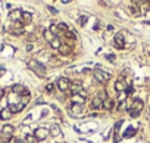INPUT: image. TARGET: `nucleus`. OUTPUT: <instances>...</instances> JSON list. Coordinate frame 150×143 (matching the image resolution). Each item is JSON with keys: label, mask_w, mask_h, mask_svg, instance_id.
<instances>
[{"label": "nucleus", "mask_w": 150, "mask_h": 143, "mask_svg": "<svg viewBox=\"0 0 150 143\" xmlns=\"http://www.w3.org/2000/svg\"><path fill=\"white\" fill-rule=\"evenodd\" d=\"M28 66H30V69L34 71L38 77H44V75H46V68H44V65H41L38 61H35V59L30 61V62H28Z\"/></svg>", "instance_id": "1"}, {"label": "nucleus", "mask_w": 150, "mask_h": 143, "mask_svg": "<svg viewBox=\"0 0 150 143\" xmlns=\"http://www.w3.org/2000/svg\"><path fill=\"white\" fill-rule=\"evenodd\" d=\"M143 108H144V102H143L141 99H135V100L133 102L131 108H130V114H131V116H133V118L138 116L140 112L143 111Z\"/></svg>", "instance_id": "2"}, {"label": "nucleus", "mask_w": 150, "mask_h": 143, "mask_svg": "<svg viewBox=\"0 0 150 143\" xmlns=\"http://www.w3.org/2000/svg\"><path fill=\"white\" fill-rule=\"evenodd\" d=\"M49 134H50V131H49L47 128H44V127H38V128L34 130V137H35V140H46V139L49 137Z\"/></svg>", "instance_id": "3"}, {"label": "nucleus", "mask_w": 150, "mask_h": 143, "mask_svg": "<svg viewBox=\"0 0 150 143\" xmlns=\"http://www.w3.org/2000/svg\"><path fill=\"white\" fill-rule=\"evenodd\" d=\"M94 78L97 80V81H100V83H106L109 78H111V75L108 74V73H104V71H102V69H94Z\"/></svg>", "instance_id": "4"}, {"label": "nucleus", "mask_w": 150, "mask_h": 143, "mask_svg": "<svg viewBox=\"0 0 150 143\" xmlns=\"http://www.w3.org/2000/svg\"><path fill=\"white\" fill-rule=\"evenodd\" d=\"M56 86H57V89L60 91H68V89L71 87V81L68 78H59L57 83H56Z\"/></svg>", "instance_id": "5"}, {"label": "nucleus", "mask_w": 150, "mask_h": 143, "mask_svg": "<svg viewBox=\"0 0 150 143\" xmlns=\"http://www.w3.org/2000/svg\"><path fill=\"white\" fill-rule=\"evenodd\" d=\"M85 98H87V94H85L84 91L77 93V94H72V103H75V105H82V103L85 102Z\"/></svg>", "instance_id": "6"}, {"label": "nucleus", "mask_w": 150, "mask_h": 143, "mask_svg": "<svg viewBox=\"0 0 150 143\" xmlns=\"http://www.w3.org/2000/svg\"><path fill=\"white\" fill-rule=\"evenodd\" d=\"M21 18H22V10L21 9H13V10L9 12V19L10 21L18 22V21H21Z\"/></svg>", "instance_id": "7"}, {"label": "nucleus", "mask_w": 150, "mask_h": 143, "mask_svg": "<svg viewBox=\"0 0 150 143\" xmlns=\"http://www.w3.org/2000/svg\"><path fill=\"white\" fill-rule=\"evenodd\" d=\"M24 106H25L24 103H21V102H19V103H9V106H8V108L10 109V112H12V114H16V112H21V111H22V109H24Z\"/></svg>", "instance_id": "8"}, {"label": "nucleus", "mask_w": 150, "mask_h": 143, "mask_svg": "<svg viewBox=\"0 0 150 143\" xmlns=\"http://www.w3.org/2000/svg\"><path fill=\"white\" fill-rule=\"evenodd\" d=\"M113 41H115V46L118 47V49H124V36H122L121 33H116V34H115Z\"/></svg>", "instance_id": "9"}, {"label": "nucleus", "mask_w": 150, "mask_h": 143, "mask_svg": "<svg viewBox=\"0 0 150 143\" xmlns=\"http://www.w3.org/2000/svg\"><path fill=\"white\" fill-rule=\"evenodd\" d=\"M71 114H72L74 116L81 115V114H82V106H81V105H75V103H72V105H71Z\"/></svg>", "instance_id": "10"}, {"label": "nucleus", "mask_w": 150, "mask_h": 143, "mask_svg": "<svg viewBox=\"0 0 150 143\" xmlns=\"http://www.w3.org/2000/svg\"><path fill=\"white\" fill-rule=\"evenodd\" d=\"M91 108L93 109H99V108H103V99L102 98H94L93 100H91Z\"/></svg>", "instance_id": "11"}, {"label": "nucleus", "mask_w": 150, "mask_h": 143, "mask_svg": "<svg viewBox=\"0 0 150 143\" xmlns=\"http://www.w3.org/2000/svg\"><path fill=\"white\" fill-rule=\"evenodd\" d=\"M10 116H12V112L9 108H3L0 111V120H9Z\"/></svg>", "instance_id": "12"}, {"label": "nucleus", "mask_w": 150, "mask_h": 143, "mask_svg": "<svg viewBox=\"0 0 150 143\" xmlns=\"http://www.w3.org/2000/svg\"><path fill=\"white\" fill-rule=\"evenodd\" d=\"M13 131H15V127L13 126H3V128H2V133H3V136H12L13 134Z\"/></svg>", "instance_id": "13"}, {"label": "nucleus", "mask_w": 150, "mask_h": 143, "mask_svg": "<svg viewBox=\"0 0 150 143\" xmlns=\"http://www.w3.org/2000/svg\"><path fill=\"white\" fill-rule=\"evenodd\" d=\"M49 131H50V136H53V137H60L62 136V131H60L59 126H52Z\"/></svg>", "instance_id": "14"}, {"label": "nucleus", "mask_w": 150, "mask_h": 143, "mask_svg": "<svg viewBox=\"0 0 150 143\" xmlns=\"http://www.w3.org/2000/svg\"><path fill=\"white\" fill-rule=\"evenodd\" d=\"M125 89H126V84L124 83V80L115 81V90L116 91H125Z\"/></svg>", "instance_id": "15"}, {"label": "nucleus", "mask_w": 150, "mask_h": 143, "mask_svg": "<svg viewBox=\"0 0 150 143\" xmlns=\"http://www.w3.org/2000/svg\"><path fill=\"white\" fill-rule=\"evenodd\" d=\"M112 108H113V100H112V99H109V98L103 99V109H106V111H111Z\"/></svg>", "instance_id": "16"}, {"label": "nucleus", "mask_w": 150, "mask_h": 143, "mask_svg": "<svg viewBox=\"0 0 150 143\" xmlns=\"http://www.w3.org/2000/svg\"><path fill=\"white\" fill-rule=\"evenodd\" d=\"M43 36H44V38H46L49 43H52V41L56 38V37H55V34H53L50 30H44V31H43Z\"/></svg>", "instance_id": "17"}, {"label": "nucleus", "mask_w": 150, "mask_h": 143, "mask_svg": "<svg viewBox=\"0 0 150 143\" xmlns=\"http://www.w3.org/2000/svg\"><path fill=\"white\" fill-rule=\"evenodd\" d=\"M25 90H27V89H25L24 86H21V84H15V86L12 87V91H13L15 94H22Z\"/></svg>", "instance_id": "18"}, {"label": "nucleus", "mask_w": 150, "mask_h": 143, "mask_svg": "<svg viewBox=\"0 0 150 143\" xmlns=\"http://www.w3.org/2000/svg\"><path fill=\"white\" fill-rule=\"evenodd\" d=\"M135 134V128H133V127H128L126 128V131L124 133V137H133Z\"/></svg>", "instance_id": "19"}, {"label": "nucleus", "mask_w": 150, "mask_h": 143, "mask_svg": "<svg viewBox=\"0 0 150 143\" xmlns=\"http://www.w3.org/2000/svg\"><path fill=\"white\" fill-rule=\"evenodd\" d=\"M50 46L53 47V49H60V46H62V43H60V40H59V38L56 37V38H55V40H53V41L50 43Z\"/></svg>", "instance_id": "20"}, {"label": "nucleus", "mask_w": 150, "mask_h": 143, "mask_svg": "<svg viewBox=\"0 0 150 143\" xmlns=\"http://www.w3.org/2000/svg\"><path fill=\"white\" fill-rule=\"evenodd\" d=\"M59 52H60L62 55H66V53H69V47H68L66 44H62L60 49H59Z\"/></svg>", "instance_id": "21"}, {"label": "nucleus", "mask_w": 150, "mask_h": 143, "mask_svg": "<svg viewBox=\"0 0 150 143\" xmlns=\"http://www.w3.org/2000/svg\"><path fill=\"white\" fill-rule=\"evenodd\" d=\"M57 30L59 31H68V25H66V24H63V22H60V24H57Z\"/></svg>", "instance_id": "22"}, {"label": "nucleus", "mask_w": 150, "mask_h": 143, "mask_svg": "<svg viewBox=\"0 0 150 143\" xmlns=\"http://www.w3.org/2000/svg\"><path fill=\"white\" fill-rule=\"evenodd\" d=\"M31 18H32V16H31V13H30V12H22V19H24L25 22H30V21H31Z\"/></svg>", "instance_id": "23"}, {"label": "nucleus", "mask_w": 150, "mask_h": 143, "mask_svg": "<svg viewBox=\"0 0 150 143\" xmlns=\"http://www.w3.org/2000/svg\"><path fill=\"white\" fill-rule=\"evenodd\" d=\"M50 31L56 36L57 33H59V30H57V25H55V24H52V25H50Z\"/></svg>", "instance_id": "24"}, {"label": "nucleus", "mask_w": 150, "mask_h": 143, "mask_svg": "<svg viewBox=\"0 0 150 143\" xmlns=\"http://www.w3.org/2000/svg\"><path fill=\"white\" fill-rule=\"evenodd\" d=\"M87 16H79V24H81V25H85V22H87Z\"/></svg>", "instance_id": "25"}, {"label": "nucleus", "mask_w": 150, "mask_h": 143, "mask_svg": "<svg viewBox=\"0 0 150 143\" xmlns=\"http://www.w3.org/2000/svg\"><path fill=\"white\" fill-rule=\"evenodd\" d=\"M106 59L109 62H115V55H106Z\"/></svg>", "instance_id": "26"}, {"label": "nucleus", "mask_w": 150, "mask_h": 143, "mask_svg": "<svg viewBox=\"0 0 150 143\" xmlns=\"http://www.w3.org/2000/svg\"><path fill=\"white\" fill-rule=\"evenodd\" d=\"M65 36H66V38H75V36H74L71 31H66V33H65Z\"/></svg>", "instance_id": "27"}, {"label": "nucleus", "mask_w": 150, "mask_h": 143, "mask_svg": "<svg viewBox=\"0 0 150 143\" xmlns=\"http://www.w3.org/2000/svg\"><path fill=\"white\" fill-rule=\"evenodd\" d=\"M25 137H27V140H28L30 143H31V142L34 143V140H35V137H34V136H31V134H28V136H25Z\"/></svg>", "instance_id": "28"}, {"label": "nucleus", "mask_w": 150, "mask_h": 143, "mask_svg": "<svg viewBox=\"0 0 150 143\" xmlns=\"http://www.w3.org/2000/svg\"><path fill=\"white\" fill-rule=\"evenodd\" d=\"M46 90H47V93H52V91H53V84H47Z\"/></svg>", "instance_id": "29"}, {"label": "nucleus", "mask_w": 150, "mask_h": 143, "mask_svg": "<svg viewBox=\"0 0 150 143\" xmlns=\"http://www.w3.org/2000/svg\"><path fill=\"white\" fill-rule=\"evenodd\" d=\"M133 91H134V90H133V87H131V86L128 87V89H125V93H126V94H131Z\"/></svg>", "instance_id": "30"}, {"label": "nucleus", "mask_w": 150, "mask_h": 143, "mask_svg": "<svg viewBox=\"0 0 150 143\" xmlns=\"http://www.w3.org/2000/svg\"><path fill=\"white\" fill-rule=\"evenodd\" d=\"M119 140H121V136H118V134H115V136H113V142H115V143H118Z\"/></svg>", "instance_id": "31"}, {"label": "nucleus", "mask_w": 150, "mask_h": 143, "mask_svg": "<svg viewBox=\"0 0 150 143\" xmlns=\"http://www.w3.org/2000/svg\"><path fill=\"white\" fill-rule=\"evenodd\" d=\"M49 10H50V12H52V13H55V15H56V13H57V10H56V9H55V8H52V6H49Z\"/></svg>", "instance_id": "32"}, {"label": "nucleus", "mask_w": 150, "mask_h": 143, "mask_svg": "<svg viewBox=\"0 0 150 143\" xmlns=\"http://www.w3.org/2000/svg\"><path fill=\"white\" fill-rule=\"evenodd\" d=\"M5 96V90H2V89H0V99H2Z\"/></svg>", "instance_id": "33"}, {"label": "nucleus", "mask_w": 150, "mask_h": 143, "mask_svg": "<svg viewBox=\"0 0 150 143\" xmlns=\"http://www.w3.org/2000/svg\"><path fill=\"white\" fill-rule=\"evenodd\" d=\"M149 115H150V109H149Z\"/></svg>", "instance_id": "34"}, {"label": "nucleus", "mask_w": 150, "mask_h": 143, "mask_svg": "<svg viewBox=\"0 0 150 143\" xmlns=\"http://www.w3.org/2000/svg\"><path fill=\"white\" fill-rule=\"evenodd\" d=\"M22 143H24V142H22Z\"/></svg>", "instance_id": "35"}]
</instances>
